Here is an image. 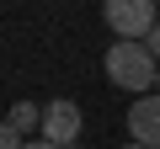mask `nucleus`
<instances>
[{
    "label": "nucleus",
    "instance_id": "1",
    "mask_svg": "<svg viewBox=\"0 0 160 149\" xmlns=\"http://www.w3.org/2000/svg\"><path fill=\"white\" fill-rule=\"evenodd\" d=\"M107 80L118 85V91H133V96H144L155 80H160V59L149 53V43H112L107 48Z\"/></svg>",
    "mask_w": 160,
    "mask_h": 149
},
{
    "label": "nucleus",
    "instance_id": "8",
    "mask_svg": "<svg viewBox=\"0 0 160 149\" xmlns=\"http://www.w3.org/2000/svg\"><path fill=\"white\" fill-rule=\"evenodd\" d=\"M123 149H144V144H123Z\"/></svg>",
    "mask_w": 160,
    "mask_h": 149
},
{
    "label": "nucleus",
    "instance_id": "9",
    "mask_svg": "<svg viewBox=\"0 0 160 149\" xmlns=\"http://www.w3.org/2000/svg\"><path fill=\"white\" fill-rule=\"evenodd\" d=\"M155 85H160V80H155Z\"/></svg>",
    "mask_w": 160,
    "mask_h": 149
},
{
    "label": "nucleus",
    "instance_id": "5",
    "mask_svg": "<svg viewBox=\"0 0 160 149\" xmlns=\"http://www.w3.org/2000/svg\"><path fill=\"white\" fill-rule=\"evenodd\" d=\"M6 128H11V133H22V138H27L32 128L43 133V107H32V101H16V107L6 112Z\"/></svg>",
    "mask_w": 160,
    "mask_h": 149
},
{
    "label": "nucleus",
    "instance_id": "3",
    "mask_svg": "<svg viewBox=\"0 0 160 149\" xmlns=\"http://www.w3.org/2000/svg\"><path fill=\"white\" fill-rule=\"evenodd\" d=\"M43 138L59 144V149H75V138H80V107L75 101H48L43 107Z\"/></svg>",
    "mask_w": 160,
    "mask_h": 149
},
{
    "label": "nucleus",
    "instance_id": "6",
    "mask_svg": "<svg viewBox=\"0 0 160 149\" xmlns=\"http://www.w3.org/2000/svg\"><path fill=\"white\" fill-rule=\"evenodd\" d=\"M144 43H149V53H155V59H160V27H155V32H149V37H144Z\"/></svg>",
    "mask_w": 160,
    "mask_h": 149
},
{
    "label": "nucleus",
    "instance_id": "7",
    "mask_svg": "<svg viewBox=\"0 0 160 149\" xmlns=\"http://www.w3.org/2000/svg\"><path fill=\"white\" fill-rule=\"evenodd\" d=\"M27 149H59V144H48V138H32V144H27Z\"/></svg>",
    "mask_w": 160,
    "mask_h": 149
},
{
    "label": "nucleus",
    "instance_id": "2",
    "mask_svg": "<svg viewBox=\"0 0 160 149\" xmlns=\"http://www.w3.org/2000/svg\"><path fill=\"white\" fill-rule=\"evenodd\" d=\"M102 16H107V27H112L123 43H144V37L160 27L155 0H102Z\"/></svg>",
    "mask_w": 160,
    "mask_h": 149
},
{
    "label": "nucleus",
    "instance_id": "4",
    "mask_svg": "<svg viewBox=\"0 0 160 149\" xmlns=\"http://www.w3.org/2000/svg\"><path fill=\"white\" fill-rule=\"evenodd\" d=\"M128 128H133V144L160 149V91H155V96H139V101L128 107Z\"/></svg>",
    "mask_w": 160,
    "mask_h": 149
}]
</instances>
